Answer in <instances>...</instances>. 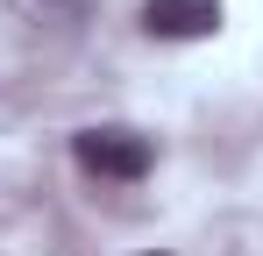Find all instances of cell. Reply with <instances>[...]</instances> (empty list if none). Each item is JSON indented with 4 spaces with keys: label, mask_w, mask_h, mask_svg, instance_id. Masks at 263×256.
<instances>
[{
    "label": "cell",
    "mask_w": 263,
    "mask_h": 256,
    "mask_svg": "<svg viewBox=\"0 0 263 256\" xmlns=\"http://www.w3.org/2000/svg\"><path fill=\"white\" fill-rule=\"evenodd\" d=\"M71 157L92 171V178H142V171L157 164V150H149V135H135L121 121H100V128H79L71 135Z\"/></svg>",
    "instance_id": "1"
},
{
    "label": "cell",
    "mask_w": 263,
    "mask_h": 256,
    "mask_svg": "<svg viewBox=\"0 0 263 256\" xmlns=\"http://www.w3.org/2000/svg\"><path fill=\"white\" fill-rule=\"evenodd\" d=\"M135 256H171V249H135Z\"/></svg>",
    "instance_id": "3"
},
{
    "label": "cell",
    "mask_w": 263,
    "mask_h": 256,
    "mask_svg": "<svg viewBox=\"0 0 263 256\" xmlns=\"http://www.w3.org/2000/svg\"><path fill=\"white\" fill-rule=\"evenodd\" d=\"M142 29L164 43H192L220 29V0H142Z\"/></svg>",
    "instance_id": "2"
}]
</instances>
